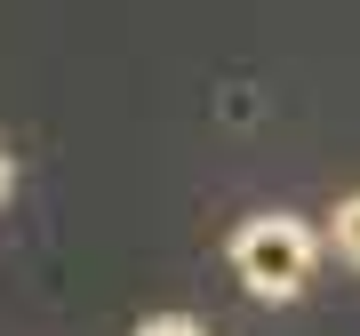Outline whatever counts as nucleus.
<instances>
[{"label": "nucleus", "mask_w": 360, "mask_h": 336, "mask_svg": "<svg viewBox=\"0 0 360 336\" xmlns=\"http://www.w3.org/2000/svg\"><path fill=\"white\" fill-rule=\"evenodd\" d=\"M312 264H321V233H312L304 217H281V208H272V217H248L240 233H232V272H240V288L264 297V304L304 297Z\"/></svg>", "instance_id": "f257e3e1"}, {"label": "nucleus", "mask_w": 360, "mask_h": 336, "mask_svg": "<svg viewBox=\"0 0 360 336\" xmlns=\"http://www.w3.org/2000/svg\"><path fill=\"white\" fill-rule=\"evenodd\" d=\"M328 248L360 272V193H345V200H336V217H328Z\"/></svg>", "instance_id": "f03ea898"}, {"label": "nucleus", "mask_w": 360, "mask_h": 336, "mask_svg": "<svg viewBox=\"0 0 360 336\" xmlns=\"http://www.w3.org/2000/svg\"><path fill=\"white\" fill-rule=\"evenodd\" d=\"M136 336H208V328H200V321H184V312H153Z\"/></svg>", "instance_id": "7ed1b4c3"}, {"label": "nucleus", "mask_w": 360, "mask_h": 336, "mask_svg": "<svg viewBox=\"0 0 360 336\" xmlns=\"http://www.w3.org/2000/svg\"><path fill=\"white\" fill-rule=\"evenodd\" d=\"M8 184H16V168H8V153H0V200H8Z\"/></svg>", "instance_id": "20e7f679"}]
</instances>
